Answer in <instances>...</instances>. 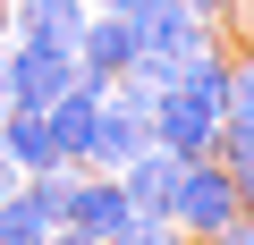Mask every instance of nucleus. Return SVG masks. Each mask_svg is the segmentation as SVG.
<instances>
[{
  "instance_id": "1",
  "label": "nucleus",
  "mask_w": 254,
  "mask_h": 245,
  "mask_svg": "<svg viewBox=\"0 0 254 245\" xmlns=\"http://www.w3.org/2000/svg\"><path fill=\"white\" fill-rule=\"evenodd\" d=\"M237 211H246V195H237V178H229L220 161H178V186H170L178 237H220Z\"/></svg>"
},
{
  "instance_id": "2",
  "label": "nucleus",
  "mask_w": 254,
  "mask_h": 245,
  "mask_svg": "<svg viewBox=\"0 0 254 245\" xmlns=\"http://www.w3.org/2000/svg\"><path fill=\"white\" fill-rule=\"evenodd\" d=\"M153 144L178 152V161H212V152H220V110H203V101H187L178 85H161V93H153Z\"/></svg>"
},
{
  "instance_id": "3",
  "label": "nucleus",
  "mask_w": 254,
  "mask_h": 245,
  "mask_svg": "<svg viewBox=\"0 0 254 245\" xmlns=\"http://www.w3.org/2000/svg\"><path fill=\"white\" fill-rule=\"evenodd\" d=\"M9 101L17 110H51L68 85H76V51H51V43H9Z\"/></svg>"
},
{
  "instance_id": "4",
  "label": "nucleus",
  "mask_w": 254,
  "mask_h": 245,
  "mask_svg": "<svg viewBox=\"0 0 254 245\" xmlns=\"http://www.w3.org/2000/svg\"><path fill=\"white\" fill-rule=\"evenodd\" d=\"M127 211H136V203H127L119 169H76V178H68V203H60V228H85V237L110 245V228H119Z\"/></svg>"
},
{
  "instance_id": "5",
  "label": "nucleus",
  "mask_w": 254,
  "mask_h": 245,
  "mask_svg": "<svg viewBox=\"0 0 254 245\" xmlns=\"http://www.w3.org/2000/svg\"><path fill=\"white\" fill-rule=\"evenodd\" d=\"M136 34H144L153 59H187V51L212 43V17L195 9V0H144V9H136Z\"/></svg>"
},
{
  "instance_id": "6",
  "label": "nucleus",
  "mask_w": 254,
  "mask_h": 245,
  "mask_svg": "<svg viewBox=\"0 0 254 245\" xmlns=\"http://www.w3.org/2000/svg\"><path fill=\"white\" fill-rule=\"evenodd\" d=\"M85 0H9V43H51V51H76L85 34Z\"/></svg>"
},
{
  "instance_id": "7",
  "label": "nucleus",
  "mask_w": 254,
  "mask_h": 245,
  "mask_svg": "<svg viewBox=\"0 0 254 245\" xmlns=\"http://www.w3.org/2000/svg\"><path fill=\"white\" fill-rule=\"evenodd\" d=\"M0 152L17 161V178H34V169H60V152H51V118L43 110H0Z\"/></svg>"
},
{
  "instance_id": "8",
  "label": "nucleus",
  "mask_w": 254,
  "mask_h": 245,
  "mask_svg": "<svg viewBox=\"0 0 254 245\" xmlns=\"http://www.w3.org/2000/svg\"><path fill=\"white\" fill-rule=\"evenodd\" d=\"M119 186H127V203H136V211H170V186H178V152L144 144L136 161L119 169Z\"/></svg>"
},
{
  "instance_id": "9",
  "label": "nucleus",
  "mask_w": 254,
  "mask_h": 245,
  "mask_svg": "<svg viewBox=\"0 0 254 245\" xmlns=\"http://www.w3.org/2000/svg\"><path fill=\"white\" fill-rule=\"evenodd\" d=\"M110 245H187V237H178L170 211H127V220L110 228Z\"/></svg>"
},
{
  "instance_id": "10",
  "label": "nucleus",
  "mask_w": 254,
  "mask_h": 245,
  "mask_svg": "<svg viewBox=\"0 0 254 245\" xmlns=\"http://www.w3.org/2000/svg\"><path fill=\"white\" fill-rule=\"evenodd\" d=\"M220 118H254V51H229V101Z\"/></svg>"
},
{
  "instance_id": "11",
  "label": "nucleus",
  "mask_w": 254,
  "mask_h": 245,
  "mask_svg": "<svg viewBox=\"0 0 254 245\" xmlns=\"http://www.w3.org/2000/svg\"><path fill=\"white\" fill-rule=\"evenodd\" d=\"M212 245H254V211H237V220H229V228H220Z\"/></svg>"
},
{
  "instance_id": "12",
  "label": "nucleus",
  "mask_w": 254,
  "mask_h": 245,
  "mask_svg": "<svg viewBox=\"0 0 254 245\" xmlns=\"http://www.w3.org/2000/svg\"><path fill=\"white\" fill-rule=\"evenodd\" d=\"M43 245H102V237H85V228H51Z\"/></svg>"
},
{
  "instance_id": "13",
  "label": "nucleus",
  "mask_w": 254,
  "mask_h": 245,
  "mask_svg": "<svg viewBox=\"0 0 254 245\" xmlns=\"http://www.w3.org/2000/svg\"><path fill=\"white\" fill-rule=\"evenodd\" d=\"M85 9H119V17H136V9H144V0H85Z\"/></svg>"
},
{
  "instance_id": "14",
  "label": "nucleus",
  "mask_w": 254,
  "mask_h": 245,
  "mask_svg": "<svg viewBox=\"0 0 254 245\" xmlns=\"http://www.w3.org/2000/svg\"><path fill=\"white\" fill-rule=\"evenodd\" d=\"M9 186H17V161H9V152H0V195H9Z\"/></svg>"
},
{
  "instance_id": "15",
  "label": "nucleus",
  "mask_w": 254,
  "mask_h": 245,
  "mask_svg": "<svg viewBox=\"0 0 254 245\" xmlns=\"http://www.w3.org/2000/svg\"><path fill=\"white\" fill-rule=\"evenodd\" d=\"M0 43H9V0H0Z\"/></svg>"
},
{
  "instance_id": "16",
  "label": "nucleus",
  "mask_w": 254,
  "mask_h": 245,
  "mask_svg": "<svg viewBox=\"0 0 254 245\" xmlns=\"http://www.w3.org/2000/svg\"><path fill=\"white\" fill-rule=\"evenodd\" d=\"M187 245H212V237H187Z\"/></svg>"
}]
</instances>
